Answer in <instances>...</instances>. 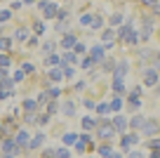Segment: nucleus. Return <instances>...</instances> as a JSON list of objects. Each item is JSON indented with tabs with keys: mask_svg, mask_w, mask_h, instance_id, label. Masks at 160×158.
Returning <instances> with one entry per match:
<instances>
[{
	"mask_svg": "<svg viewBox=\"0 0 160 158\" xmlns=\"http://www.w3.org/2000/svg\"><path fill=\"white\" fill-rule=\"evenodd\" d=\"M2 132H5V125H2V123H0V134H2Z\"/></svg>",
	"mask_w": 160,
	"mask_h": 158,
	"instance_id": "6e6d98bb",
	"label": "nucleus"
},
{
	"mask_svg": "<svg viewBox=\"0 0 160 158\" xmlns=\"http://www.w3.org/2000/svg\"><path fill=\"white\" fill-rule=\"evenodd\" d=\"M127 69H130V64H127V59H122L118 64V71H115V78H122V76L127 73Z\"/></svg>",
	"mask_w": 160,
	"mask_h": 158,
	"instance_id": "9b49d317",
	"label": "nucleus"
},
{
	"mask_svg": "<svg viewBox=\"0 0 160 158\" xmlns=\"http://www.w3.org/2000/svg\"><path fill=\"white\" fill-rule=\"evenodd\" d=\"M111 158H122V156H120V153H115V151H113V156H111Z\"/></svg>",
	"mask_w": 160,
	"mask_h": 158,
	"instance_id": "5fc2aeb1",
	"label": "nucleus"
},
{
	"mask_svg": "<svg viewBox=\"0 0 160 158\" xmlns=\"http://www.w3.org/2000/svg\"><path fill=\"white\" fill-rule=\"evenodd\" d=\"M120 21H122V14H113V17H111V24H113V26H118Z\"/></svg>",
	"mask_w": 160,
	"mask_h": 158,
	"instance_id": "f704fd0d",
	"label": "nucleus"
},
{
	"mask_svg": "<svg viewBox=\"0 0 160 158\" xmlns=\"http://www.w3.org/2000/svg\"><path fill=\"white\" fill-rule=\"evenodd\" d=\"M64 113H66V116H73V113H75L73 102H66V104H64Z\"/></svg>",
	"mask_w": 160,
	"mask_h": 158,
	"instance_id": "6ab92c4d",
	"label": "nucleus"
},
{
	"mask_svg": "<svg viewBox=\"0 0 160 158\" xmlns=\"http://www.w3.org/2000/svg\"><path fill=\"white\" fill-rule=\"evenodd\" d=\"M47 64H59V55H50L47 57Z\"/></svg>",
	"mask_w": 160,
	"mask_h": 158,
	"instance_id": "4c0bfd02",
	"label": "nucleus"
},
{
	"mask_svg": "<svg viewBox=\"0 0 160 158\" xmlns=\"http://www.w3.org/2000/svg\"><path fill=\"white\" fill-rule=\"evenodd\" d=\"M0 90L7 94H14V83H12L10 78H2V83H0Z\"/></svg>",
	"mask_w": 160,
	"mask_h": 158,
	"instance_id": "6e6552de",
	"label": "nucleus"
},
{
	"mask_svg": "<svg viewBox=\"0 0 160 158\" xmlns=\"http://www.w3.org/2000/svg\"><path fill=\"white\" fill-rule=\"evenodd\" d=\"M61 45H64V47H73V45H75V38H73V35H64Z\"/></svg>",
	"mask_w": 160,
	"mask_h": 158,
	"instance_id": "a211bd4d",
	"label": "nucleus"
},
{
	"mask_svg": "<svg viewBox=\"0 0 160 158\" xmlns=\"http://www.w3.org/2000/svg\"><path fill=\"white\" fill-rule=\"evenodd\" d=\"M42 142H45V134L40 132V134H35V139L31 142V146H28V149H40V146H42Z\"/></svg>",
	"mask_w": 160,
	"mask_h": 158,
	"instance_id": "ddd939ff",
	"label": "nucleus"
},
{
	"mask_svg": "<svg viewBox=\"0 0 160 158\" xmlns=\"http://www.w3.org/2000/svg\"><path fill=\"white\" fill-rule=\"evenodd\" d=\"M24 73H26V71H24V69H21V71H17V73H14V80H17V83H19V80H21V78H24Z\"/></svg>",
	"mask_w": 160,
	"mask_h": 158,
	"instance_id": "79ce46f5",
	"label": "nucleus"
},
{
	"mask_svg": "<svg viewBox=\"0 0 160 158\" xmlns=\"http://www.w3.org/2000/svg\"><path fill=\"white\" fill-rule=\"evenodd\" d=\"M158 78H160V76H158V71H155V69H146L144 71V83L148 85V87L158 85Z\"/></svg>",
	"mask_w": 160,
	"mask_h": 158,
	"instance_id": "7ed1b4c3",
	"label": "nucleus"
},
{
	"mask_svg": "<svg viewBox=\"0 0 160 158\" xmlns=\"http://www.w3.org/2000/svg\"><path fill=\"white\" fill-rule=\"evenodd\" d=\"M21 69H24L26 73H31V71H33V64H24V66H21Z\"/></svg>",
	"mask_w": 160,
	"mask_h": 158,
	"instance_id": "09e8293b",
	"label": "nucleus"
},
{
	"mask_svg": "<svg viewBox=\"0 0 160 158\" xmlns=\"http://www.w3.org/2000/svg\"><path fill=\"white\" fill-rule=\"evenodd\" d=\"M153 64H155V69H160V52L153 57Z\"/></svg>",
	"mask_w": 160,
	"mask_h": 158,
	"instance_id": "49530a36",
	"label": "nucleus"
},
{
	"mask_svg": "<svg viewBox=\"0 0 160 158\" xmlns=\"http://www.w3.org/2000/svg\"><path fill=\"white\" fill-rule=\"evenodd\" d=\"M47 113H50V116H52V113H57V104H54V102L50 104V111H47Z\"/></svg>",
	"mask_w": 160,
	"mask_h": 158,
	"instance_id": "de8ad7c7",
	"label": "nucleus"
},
{
	"mask_svg": "<svg viewBox=\"0 0 160 158\" xmlns=\"http://www.w3.org/2000/svg\"><path fill=\"white\" fill-rule=\"evenodd\" d=\"M38 5H40V10H42V14H45V19H50V17L59 14V10H57L54 3H45V0H40Z\"/></svg>",
	"mask_w": 160,
	"mask_h": 158,
	"instance_id": "f257e3e1",
	"label": "nucleus"
},
{
	"mask_svg": "<svg viewBox=\"0 0 160 158\" xmlns=\"http://www.w3.org/2000/svg\"><path fill=\"white\" fill-rule=\"evenodd\" d=\"M75 52H82V55H85V45H82V43H75Z\"/></svg>",
	"mask_w": 160,
	"mask_h": 158,
	"instance_id": "c03bdc74",
	"label": "nucleus"
},
{
	"mask_svg": "<svg viewBox=\"0 0 160 158\" xmlns=\"http://www.w3.org/2000/svg\"><path fill=\"white\" fill-rule=\"evenodd\" d=\"M80 24H92V14H82L80 17Z\"/></svg>",
	"mask_w": 160,
	"mask_h": 158,
	"instance_id": "e433bc0d",
	"label": "nucleus"
},
{
	"mask_svg": "<svg viewBox=\"0 0 160 158\" xmlns=\"http://www.w3.org/2000/svg\"><path fill=\"white\" fill-rule=\"evenodd\" d=\"M47 52V55H52V50H54V43H45V47H42Z\"/></svg>",
	"mask_w": 160,
	"mask_h": 158,
	"instance_id": "a19ab883",
	"label": "nucleus"
},
{
	"mask_svg": "<svg viewBox=\"0 0 160 158\" xmlns=\"http://www.w3.org/2000/svg\"><path fill=\"white\" fill-rule=\"evenodd\" d=\"M0 69H10V57H2V55H0Z\"/></svg>",
	"mask_w": 160,
	"mask_h": 158,
	"instance_id": "393cba45",
	"label": "nucleus"
},
{
	"mask_svg": "<svg viewBox=\"0 0 160 158\" xmlns=\"http://www.w3.org/2000/svg\"><path fill=\"white\" fill-rule=\"evenodd\" d=\"M35 106H38V104H35L33 99H26V102H24V109H26V113H33V111H35Z\"/></svg>",
	"mask_w": 160,
	"mask_h": 158,
	"instance_id": "f3484780",
	"label": "nucleus"
},
{
	"mask_svg": "<svg viewBox=\"0 0 160 158\" xmlns=\"http://www.w3.org/2000/svg\"><path fill=\"white\" fill-rule=\"evenodd\" d=\"M64 61H66V64H73V61H75V55H73V52H66V55H64Z\"/></svg>",
	"mask_w": 160,
	"mask_h": 158,
	"instance_id": "c756f323",
	"label": "nucleus"
},
{
	"mask_svg": "<svg viewBox=\"0 0 160 158\" xmlns=\"http://www.w3.org/2000/svg\"><path fill=\"white\" fill-rule=\"evenodd\" d=\"M141 130H144V134H146V137H155V134L160 132V125H158V120H146Z\"/></svg>",
	"mask_w": 160,
	"mask_h": 158,
	"instance_id": "f03ea898",
	"label": "nucleus"
},
{
	"mask_svg": "<svg viewBox=\"0 0 160 158\" xmlns=\"http://www.w3.org/2000/svg\"><path fill=\"white\" fill-rule=\"evenodd\" d=\"M104 40H106V45L113 43V31H106V33H104Z\"/></svg>",
	"mask_w": 160,
	"mask_h": 158,
	"instance_id": "72a5a7b5",
	"label": "nucleus"
},
{
	"mask_svg": "<svg viewBox=\"0 0 160 158\" xmlns=\"http://www.w3.org/2000/svg\"><path fill=\"white\" fill-rule=\"evenodd\" d=\"M50 78H52V80H61V78H66V76H64V69H52V71H50Z\"/></svg>",
	"mask_w": 160,
	"mask_h": 158,
	"instance_id": "dca6fc26",
	"label": "nucleus"
},
{
	"mask_svg": "<svg viewBox=\"0 0 160 158\" xmlns=\"http://www.w3.org/2000/svg\"><path fill=\"white\" fill-rule=\"evenodd\" d=\"M144 123H146V118H144V116H139V113H137L134 118L130 120V125H132L134 130H141V128H144Z\"/></svg>",
	"mask_w": 160,
	"mask_h": 158,
	"instance_id": "9d476101",
	"label": "nucleus"
},
{
	"mask_svg": "<svg viewBox=\"0 0 160 158\" xmlns=\"http://www.w3.org/2000/svg\"><path fill=\"white\" fill-rule=\"evenodd\" d=\"M113 123H104V125H99V130H97V132H99V137H104V139H108V137H113Z\"/></svg>",
	"mask_w": 160,
	"mask_h": 158,
	"instance_id": "20e7f679",
	"label": "nucleus"
},
{
	"mask_svg": "<svg viewBox=\"0 0 160 158\" xmlns=\"http://www.w3.org/2000/svg\"><path fill=\"white\" fill-rule=\"evenodd\" d=\"M97 111L104 116V113H108V111H111V106H108V104H99V106H97Z\"/></svg>",
	"mask_w": 160,
	"mask_h": 158,
	"instance_id": "a878e982",
	"label": "nucleus"
},
{
	"mask_svg": "<svg viewBox=\"0 0 160 158\" xmlns=\"http://www.w3.org/2000/svg\"><path fill=\"white\" fill-rule=\"evenodd\" d=\"M151 158H160V149H153V153H151Z\"/></svg>",
	"mask_w": 160,
	"mask_h": 158,
	"instance_id": "603ef678",
	"label": "nucleus"
},
{
	"mask_svg": "<svg viewBox=\"0 0 160 158\" xmlns=\"http://www.w3.org/2000/svg\"><path fill=\"white\" fill-rule=\"evenodd\" d=\"M120 109H122V99H113V104H111V111H120Z\"/></svg>",
	"mask_w": 160,
	"mask_h": 158,
	"instance_id": "4be33fe9",
	"label": "nucleus"
},
{
	"mask_svg": "<svg viewBox=\"0 0 160 158\" xmlns=\"http://www.w3.org/2000/svg\"><path fill=\"white\" fill-rule=\"evenodd\" d=\"M59 158H68V151H66V149H59Z\"/></svg>",
	"mask_w": 160,
	"mask_h": 158,
	"instance_id": "3c124183",
	"label": "nucleus"
},
{
	"mask_svg": "<svg viewBox=\"0 0 160 158\" xmlns=\"http://www.w3.org/2000/svg\"><path fill=\"white\" fill-rule=\"evenodd\" d=\"M12 47V40L10 38H0V50H10Z\"/></svg>",
	"mask_w": 160,
	"mask_h": 158,
	"instance_id": "5701e85b",
	"label": "nucleus"
},
{
	"mask_svg": "<svg viewBox=\"0 0 160 158\" xmlns=\"http://www.w3.org/2000/svg\"><path fill=\"white\" fill-rule=\"evenodd\" d=\"M92 26H94V29H101V17H94V19H92Z\"/></svg>",
	"mask_w": 160,
	"mask_h": 158,
	"instance_id": "ea45409f",
	"label": "nucleus"
},
{
	"mask_svg": "<svg viewBox=\"0 0 160 158\" xmlns=\"http://www.w3.org/2000/svg\"><path fill=\"white\" fill-rule=\"evenodd\" d=\"M130 158H144V153L141 151H130Z\"/></svg>",
	"mask_w": 160,
	"mask_h": 158,
	"instance_id": "a18cd8bd",
	"label": "nucleus"
},
{
	"mask_svg": "<svg viewBox=\"0 0 160 158\" xmlns=\"http://www.w3.org/2000/svg\"><path fill=\"white\" fill-rule=\"evenodd\" d=\"M17 146H19V149L28 146V132H26V130H21V132H19V137H17Z\"/></svg>",
	"mask_w": 160,
	"mask_h": 158,
	"instance_id": "1a4fd4ad",
	"label": "nucleus"
},
{
	"mask_svg": "<svg viewBox=\"0 0 160 158\" xmlns=\"http://www.w3.org/2000/svg\"><path fill=\"white\" fill-rule=\"evenodd\" d=\"M151 55H153V52H148V50H141V52H139V59H151Z\"/></svg>",
	"mask_w": 160,
	"mask_h": 158,
	"instance_id": "473e14b6",
	"label": "nucleus"
},
{
	"mask_svg": "<svg viewBox=\"0 0 160 158\" xmlns=\"http://www.w3.org/2000/svg\"><path fill=\"white\" fill-rule=\"evenodd\" d=\"M24 3H26V5H33V0H24Z\"/></svg>",
	"mask_w": 160,
	"mask_h": 158,
	"instance_id": "4d7b16f0",
	"label": "nucleus"
},
{
	"mask_svg": "<svg viewBox=\"0 0 160 158\" xmlns=\"http://www.w3.org/2000/svg\"><path fill=\"white\" fill-rule=\"evenodd\" d=\"M139 142V134H127V137H122V142H120V146L122 149H130L132 144Z\"/></svg>",
	"mask_w": 160,
	"mask_h": 158,
	"instance_id": "0eeeda50",
	"label": "nucleus"
},
{
	"mask_svg": "<svg viewBox=\"0 0 160 158\" xmlns=\"http://www.w3.org/2000/svg\"><path fill=\"white\" fill-rule=\"evenodd\" d=\"M92 59H94V61H101V59H104V47H101V45L92 47Z\"/></svg>",
	"mask_w": 160,
	"mask_h": 158,
	"instance_id": "f8f14e48",
	"label": "nucleus"
},
{
	"mask_svg": "<svg viewBox=\"0 0 160 158\" xmlns=\"http://www.w3.org/2000/svg\"><path fill=\"white\" fill-rule=\"evenodd\" d=\"M153 35V21L151 19H144V31H141V40H148Z\"/></svg>",
	"mask_w": 160,
	"mask_h": 158,
	"instance_id": "39448f33",
	"label": "nucleus"
},
{
	"mask_svg": "<svg viewBox=\"0 0 160 158\" xmlns=\"http://www.w3.org/2000/svg\"><path fill=\"white\" fill-rule=\"evenodd\" d=\"M75 142H78L75 134H66V137H64V144H75Z\"/></svg>",
	"mask_w": 160,
	"mask_h": 158,
	"instance_id": "2f4dec72",
	"label": "nucleus"
},
{
	"mask_svg": "<svg viewBox=\"0 0 160 158\" xmlns=\"http://www.w3.org/2000/svg\"><path fill=\"white\" fill-rule=\"evenodd\" d=\"M50 97H52L50 92H40V97H38V104H45V102H47Z\"/></svg>",
	"mask_w": 160,
	"mask_h": 158,
	"instance_id": "c85d7f7f",
	"label": "nucleus"
},
{
	"mask_svg": "<svg viewBox=\"0 0 160 158\" xmlns=\"http://www.w3.org/2000/svg\"><path fill=\"white\" fill-rule=\"evenodd\" d=\"M17 40H26V35H28V29H17Z\"/></svg>",
	"mask_w": 160,
	"mask_h": 158,
	"instance_id": "412c9836",
	"label": "nucleus"
},
{
	"mask_svg": "<svg viewBox=\"0 0 160 158\" xmlns=\"http://www.w3.org/2000/svg\"><path fill=\"white\" fill-rule=\"evenodd\" d=\"M125 40H127V43H130V45H137V43H139V38H137V33H134V31H130Z\"/></svg>",
	"mask_w": 160,
	"mask_h": 158,
	"instance_id": "aec40b11",
	"label": "nucleus"
},
{
	"mask_svg": "<svg viewBox=\"0 0 160 158\" xmlns=\"http://www.w3.org/2000/svg\"><path fill=\"white\" fill-rule=\"evenodd\" d=\"M82 128H85V130H92V128H94V120H92V118H82Z\"/></svg>",
	"mask_w": 160,
	"mask_h": 158,
	"instance_id": "b1692460",
	"label": "nucleus"
},
{
	"mask_svg": "<svg viewBox=\"0 0 160 158\" xmlns=\"http://www.w3.org/2000/svg\"><path fill=\"white\" fill-rule=\"evenodd\" d=\"M42 158H59V153H54L52 149H47V151L42 153Z\"/></svg>",
	"mask_w": 160,
	"mask_h": 158,
	"instance_id": "c9c22d12",
	"label": "nucleus"
},
{
	"mask_svg": "<svg viewBox=\"0 0 160 158\" xmlns=\"http://www.w3.org/2000/svg\"><path fill=\"white\" fill-rule=\"evenodd\" d=\"M64 76H66V78H73V76H75V69H73V66H66V69H64Z\"/></svg>",
	"mask_w": 160,
	"mask_h": 158,
	"instance_id": "7c9ffc66",
	"label": "nucleus"
},
{
	"mask_svg": "<svg viewBox=\"0 0 160 158\" xmlns=\"http://www.w3.org/2000/svg\"><path fill=\"white\" fill-rule=\"evenodd\" d=\"M33 31H35V33H42V31H45V24H42V21H35V26H33Z\"/></svg>",
	"mask_w": 160,
	"mask_h": 158,
	"instance_id": "bb28decb",
	"label": "nucleus"
},
{
	"mask_svg": "<svg viewBox=\"0 0 160 158\" xmlns=\"http://www.w3.org/2000/svg\"><path fill=\"white\" fill-rule=\"evenodd\" d=\"M99 156L101 158H111L113 156V149H111L108 144H104V146H99Z\"/></svg>",
	"mask_w": 160,
	"mask_h": 158,
	"instance_id": "2eb2a0df",
	"label": "nucleus"
},
{
	"mask_svg": "<svg viewBox=\"0 0 160 158\" xmlns=\"http://www.w3.org/2000/svg\"><path fill=\"white\" fill-rule=\"evenodd\" d=\"M113 128L118 130V132H125V130H127V120L122 118V116H115V118H113Z\"/></svg>",
	"mask_w": 160,
	"mask_h": 158,
	"instance_id": "423d86ee",
	"label": "nucleus"
},
{
	"mask_svg": "<svg viewBox=\"0 0 160 158\" xmlns=\"http://www.w3.org/2000/svg\"><path fill=\"white\" fill-rule=\"evenodd\" d=\"M10 17H12V12H10V10H0V21H7Z\"/></svg>",
	"mask_w": 160,
	"mask_h": 158,
	"instance_id": "cd10ccee",
	"label": "nucleus"
},
{
	"mask_svg": "<svg viewBox=\"0 0 160 158\" xmlns=\"http://www.w3.org/2000/svg\"><path fill=\"white\" fill-rule=\"evenodd\" d=\"M2 78H7V71L5 69H0V80H2Z\"/></svg>",
	"mask_w": 160,
	"mask_h": 158,
	"instance_id": "864d4df0",
	"label": "nucleus"
},
{
	"mask_svg": "<svg viewBox=\"0 0 160 158\" xmlns=\"http://www.w3.org/2000/svg\"><path fill=\"white\" fill-rule=\"evenodd\" d=\"M113 90H115V94H122V92H125V83H122V78H115L113 80Z\"/></svg>",
	"mask_w": 160,
	"mask_h": 158,
	"instance_id": "4468645a",
	"label": "nucleus"
},
{
	"mask_svg": "<svg viewBox=\"0 0 160 158\" xmlns=\"http://www.w3.org/2000/svg\"><path fill=\"white\" fill-rule=\"evenodd\" d=\"M26 120H28V123H35V113H26Z\"/></svg>",
	"mask_w": 160,
	"mask_h": 158,
	"instance_id": "8fccbe9b",
	"label": "nucleus"
},
{
	"mask_svg": "<svg viewBox=\"0 0 160 158\" xmlns=\"http://www.w3.org/2000/svg\"><path fill=\"white\" fill-rule=\"evenodd\" d=\"M92 61H94L92 57H90V59H82V69H90V66H92Z\"/></svg>",
	"mask_w": 160,
	"mask_h": 158,
	"instance_id": "37998d69",
	"label": "nucleus"
},
{
	"mask_svg": "<svg viewBox=\"0 0 160 158\" xmlns=\"http://www.w3.org/2000/svg\"><path fill=\"white\" fill-rule=\"evenodd\" d=\"M144 5L153 7V10H158V0H144Z\"/></svg>",
	"mask_w": 160,
	"mask_h": 158,
	"instance_id": "58836bf2",
	"label": "nucleus"
}]
</instances>
